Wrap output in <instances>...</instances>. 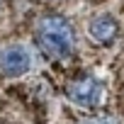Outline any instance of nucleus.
Wrapping results in <instances>:
<instances>
[{"mask_svg":"<svg viewBox=\"0 0 124 124\" xmlns=\"http://www.w3.org/2000/svg\"><path fill=\"white\" fill-rule=\"evenodd\" d=\"M29 66H32V56H29L27 46H22V44L5 46L3 54H0V71L10 78H17V76L27 73Z\"/></svg>","mask_w":124,"mask_h":124,"instance_id":"7ed1b4c3","label":"nucleus"},{"mask_svg":"<svg viewBox=\"0 0 124 124\" xmlns=\"http://www.w3.org/2000/svg\"><path fill=\"white\" fill-rule=\"evenodd\" d=\"M102 95H105V88L97 78L93 76H83V78H76L71 85H68V97L71 102H76L78 107H97L102 102Z\"/></svg>","mask_w":124,"mask_h":124,"instance_id":"f03ea898","label":"nucleus"},{"mask_svg":"<svg viewBox=\"0 0 124 124\" xmlns=\"http://www.w3.org/2000/svg\"><path fill=\"white\" fill-rule=\"evenodd\" d=\"M88 34L97 44H112L119 34V24L112 15H97L88 22Z\"/></svg>","mask_w":124,"mask_h":124,"instance_id":"20e7f679","label":"nucleus"},{"mask_svg":"<svg viewBox=\"0 0 124 124\" xmlns=\"http://www.w3.org/2000/svg\"><path fill=\"white\" fill-rule=\"evenodd\" d=\"M83 124H119L117 117H93V119H85Z\"/></svg>","mask_w":124,"mask_h":124,"instance_id":"39448f33","label":"nucleus"},{"mask_svg":"<svg viewBox=\"0 0 124 124\" xmlns=\"http://www.w3.org/2000/svg\"><path fill=\"white\" fill-rule=\"evenodd\" d=\"M37 37H39V46L46 56L51 58H66L73 46H76V34L73 27L66 17L61 15H46L39 20L37 24Z\"/></svg>","mask_w":124,"mask_h":124,"instance_id":"f257e3e1","label":"nucleus"}]
</instances>
